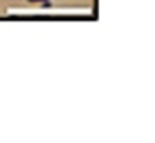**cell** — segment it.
<instances>
[{
	"instance_id": "cell-1",
	"label": "cell",
	"mask_w": 155,
	"mask_h": 143,
	"mask_svg": "<svg viewBox=\"0 0 155 143\" xmlns=\"http://www.w3.org/2000/svg\"><path fill=\"white\" fill-rule=\"evenodd\" d=\"M51 7V2H50V0H43L42 2V8H50Z\"/></svg>"
},
{
	"instance_id": "cell-2",
	"label": "cell",
	"mask_w": 155,
	"mask_h": 143,
	"mask_svg": "<svg viewBox=\"0 0 155 143\" xmlns=\"http://www.w3.org/2000/svg\"><path fill=\"white\" fill-rule=\"evenodd\" d=\"M27 2H31V3H37V2H43V0H27Z\"/></svg>"
}]
</instances>
